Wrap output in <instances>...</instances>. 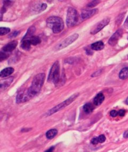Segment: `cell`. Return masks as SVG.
Returning a JSON list of instances; mask_svg holds the SVG:
<instances>
[{"label": "cell", "instance_id": "cell-16", "mask_svg": "<svg viewBox=\"0 0 128 152\" xmlns=\"http://www.w3.org/2000/svg\"><path fill=\"white\" fill-rule=\"evenodd\" d=\"M36 31V28L33 26L31 27L28 30V31L26 32V35L24 36L23 40L24 39H29L30 38H31L32 37H33V35L34 33Z\"/></svg>", "mask_w": 128, "mask_h": 152}, {"label": "cell", "instance_id": "cell-5", "mask_svg": "<svg viewBox=\"0 0 128 152\" xmlns=\"http://www.w3.org/2000/svg\"><path fill=\"white\" fill-rule=\"evenodd\" d=\"M78 96H79V94H74L73 96H71V97H69L68 99H66V101H64V102L60 103L59 104L55 106V107H54L53 108L50 109L48 111V112L47 113V116L52 115L53 114H54V113H55L56 112H58V111H59L61 110L62 109L64 108L67 106L69 105L71 103L73 102L74 100H75Z\"/></svg>", "mask_w": 128, "mask_h": 152}, {"label": "cell", "instance_id": "cell-6", "mask_svg": "<svg viewBox=\"0 0 128 152\" xmlns=\"http://www.w3.org/2000/svg\"><path fill=\"white\" fill-rule=\"evenodd\" d=\"M78 37H79V35L78 33H74L72 35H71V36L66 38L63 40V41H62L60 43H59L57 46L56 47V50H59L68 47V45H71L73 42L76 41V40L78 39Z\"/></svg>", "mask_w": 128, "mask_h": 152}, {"label": "cell", "instance_id": "cell-37", "mask_svg": "<svg viewBox=\"0 0 128 152\" xmlns=\"http://www.w3.org/2000/svg\"><path fill=\"white\" fill-rule=\"evenodd\" d=\"M125 103L126 104H127L128 105V97L127 98V99H126V101H125Z\"/></svg>", "mask_w": 128, "mask_h": 152}, {"label": "cell", "instance_id": "cell-21", "mask_svg": "<svg viewBox=\"0 0 128 152\" xmlns=\"http://www.w3.org/2000/svg\"><path fill=\"white\" fill-rule=\"evenodd\" d=\"M47 8V4L46 3H41L40 4H38L35 7V10L36 12H37V13L41 12L44 10H45Z\"/></svg>", "mask_w": 128, "mask_h": 152}, {"label": "cell", "instance_id": "cell-32", "mask_svg": "<svg viewBox=\"0 0 128 152\" xmlns=\"http://www.w3.org/2000/svg\"><path fill=\"white\" fill-rule=\"evenodd\" d=\"M101 70H98V71L96 72L95 73H94V74H93V75H92L91 76H92V77H96V76H97V75H99V74H101Z\"/></svg>", "mask_w": 128, "mask_h": 152}, {"label": "cell", "instance_id": "cell-8", "mask_svg": "<svg viewBox=\"0 0 128 152\" xmlns=\"http://www.w3.org/2000/svg\"><path fill=\"white\" fill-rule=\"evenodd\" d=\"M31 99L28 93V90H21L18 93L16 96V103L18 104L25 103Z\"/></svg>", "mask_w": 128, "mask_h": 152}, {"label": "cell", "instance_id": "cell-1", "mask_svg": "<svg viewBox=\"0 0 128 152\" xmlns=\"http://www.w3.org/2000/svg\"><path fill=\"white\" fill-rule=\"evenodd\" d=\"M44 78L45 74L44 73L38 74L33 78L31 85L28 89V93L31 99L40 92L44 82Z\"/></svg>", "mask_w": 128, "mask_h": 152}, {"label": "cell", "instance_id": "cell-14", "mask_svg": "<svg viewBox=\"0 0 128 152\" xmlns=\"http://www.w3.org/2000/svg\"><path fill=\"white\" fill-rule=\"evenodd\" d=\"M13 72H14V69L13 67L5 68L0 72V77L2 78L6 77L8 76H9L10 75L12 74Z\"/></svg>", "mask_w": 128, "mask_h": 152}, {"label": "cell", "instance_id": "cell-7", "mask_svg": "<svg viewBox=\"0 0 128 152\" xmlns=\"http://www.w3.org/2000/svg\"><path fill=\"white\" fill-rule=\"evenodd\" d=\"M109 22H110V18H106L103 19L102 21H101L100 22L97 23L95 25L94 27L91 31V33L92 35H94V34H96L97 33H98L102 28L105 27L106 25H108Z\"/></svg>", "mask_w": 128, "mask_h": 152}, {"label": "cell", "instance_id": "cell-34", "mask_svg": "<svg viewBox=\"0 0 128 152\" xmlns=\"http://www.w3.org/2000/svg\"><path fill=\"white\" fill-rule=\"evenodd\" d=\"M54 150V146H52V147L49 148L48 150H47L45 152H53Z\"/></svg>", "mask_w": 128, "mask_h": 152}, {"label": "cell", "instance_id": "cell-2", "mask_svg": "<svg viewBox=\"0 0 128 152\" xmlns=\"http://www.w3.org/2000/svg\"><path fill=\"white\" fill-rule=\"evenodd\" d=\"M47 26L52 29L53 33H60L64 28L63 20L58 17H50L46 20Z\"/></svg>", "mask_w": 128, "mask_h": 152}, {"label": "cell", "instance_id": "cell-33", "mask_svg": "<svg viewBox=\"0 0 128 152\" xmlns=\"http://www.w3.org/2000/svg\"><path fill=\"white\" fill-rule=\"evenodd\" d=\"M124 28L128 29V17H127L126 21H125V22L124 23Z\"/></svg>", "mask_w": 128, "mask_h": 152}, {"label": "cell", "instance_id": "cell-15", "mask_svg": "<svg viewBox=\"0 0 128 152\" xmlns=\"http://www.w3.org/2000/svg\"><path fill=\"white\" fill-rule=\"evenodd\" d=\"M104 48V43L101 41L96 42L95 43H93L91 45V48L93 50H96V51H99V50H101Z\"/></svg>", "mask_w": 128, "mask_h": 152}, {"label": "cell", "instance_id": "cell-19", "mask_svg": "<svg viewBox=\"0 0 128 152\" xmlns=\"http://www.w3.org/2000/svg\"><path fill=\"white\" fill-rule=\"evenodd\" d=\"M58 134V131L56 129H51L46 133V136L48 139H53Z\"/></svg>", "mask_w": 128, "mask_h": 152}, {"label": "cell", "instance_id": "cell-24", "mask_svg": "<svg viewBox=\"0 0 128 152\" xmlns=\"http://www.w3.org/2000/svg\"><path fill=\"white\" fill-rule=\"evenodd\" d=\"M9 56L8 53L4 52L3 51L0 52V62H3L4 60H6Z\"/></svg>", "mask_w": 128, "mask_h": 152}, {"label": "cell", "instance_id": "cell-11", "mask_svg": "<svg viewBox=\"0 0 128 152\" xmlns=\"http://www.w3.org/2000/svg\"><path fill=\"white\" fill-rule=\"evenodd\" d=\"M13 77H9V78H6L0 80V91H3L5 89H6L13 83Z\"/></svg>", "mask_w": 128, "mask_h": 152}, {"label": "cell", "instance_id": "cell-27", "mask_svg": "<svg viewBox=\"0 0 128 152\" xmlns=\"http://www.w3.org/2000/svg\"><path fill=\"white\" fill-rule=\"evenodd\" d=\"M6 11V7H5L4 6H3V7L2 8L1 10L0 11V21H1L3 19V15L4 14V13Z\"/></svg>", "mask_w": 128, "mask_h": 152}, {"label": "cell", "instance_id": "cell-3", "mask_svg": "<svg viewBox=\"0 0 128 152\" xmlns=\"http://www.w3.org/2000/svg\"><path fill=\"white\" fill-rule=\"evenodd\" d=\"M59 68L60 65L58 61L55 62L53 66L51 67L50 72L48 75V82L53 83L54 84H58L59 81Z\"/></svg>", "mask_w": 128, "mask_h": 152}, {"label": "cell", "instance_id": "cell-10", "mask_svg": "<svg viewBox=\"0 0 128 152\" xmlns=\"http://www.w3.org/2000/svg\"><path fill=\"white\" fill-rule=\"evenodd\" d=\"M98 12V9H84L81 12V18L83 20H87L90 18L91 17H93L94 14H96Z\"/></svg>", "mask_w": 128, "mask_h": 152}, {"label": "cell", "instance_id": "cell-23", "mask_svg": "<svg viewBox=\"0 0 128 152\" xmlns=\"http://www.w3.org/2000/svg\"><path fill=\"white\" fill-rule=\"evenodd\" d=\"M10 32V29L6 27H0V36H3Z\"/></svg>", "mask_w": 128, "mask_h": 152}, {"label": "cell", "instance_id": "cell-17", "mask_svg": "<svg viewBox=\"0 0 128 152\" xmlns=\"http://www.w3.org/2000/svg\"><path fill=\"white\" fill-rule=\"evenodd\" d=\"M94 109V106L91 103H86L83 106V109L84 111L86 113V114H89L93 112V110Z\"/></svg>", "mask_w": 128, "mask_h": 152}, {"label": "cell", "instance_id": "cell-29", "mask_svg": "<svg viewBox=\"0 0 128 152\" xmlns=\"http://www.w3.org/2000/svg\"><path fill=\"white\" fill-rule=\"evenodd\" d=\"M110 115L112 117H116V116L118 115V112L116 110H112L110 112Z\"/></svg>", "mask_w": 128, "mask_h": 152}, {"label": "cell", "instance_id": "cell-28", "mask_svg": "<svg viewBox=\"0 0 128 152\" xmlns=\"http://www.w3.org/2000/svg\"><path fill=\"white\" fill-rule=\"evenodd\" d=\"M19 32H18V31H15V32H13L11 34H10V35H9V38L16 37V36H18V35H19Z\"/></svg>", "mask_w": 128, "mask_h": 152}, {"label": "cell", "instance_id": "cell-25", "mask_svg": "<svg viewBox=\"0 0 128 152\" xmlns=\"http://www.w3.org/2000/svg\"><path fill=\"white\" fill-rule=\"evenodd\" d=\"M100 3L99 1H93L90 3H89L87 5V7L89 8H94L95 7L96 5H98Z\"/></svg>", "mask_w": 128, "mask_h": 152}, {"label": "cell", "instance_id": "cell-12", "mask_svg": "<svg viewBox=\"0 0 128 152\" xmlns=\"http://www.w3.org/2000/svg\"><path fill=\"white\" fill-rule=\"evenodd\" d=\"M17 45H18V42L16 40H14V41H12L11 42L8 43V44L5 45L2 48V51L6 53L11 52L15 49V48L16 47Z\"/></svg>", "mask_w": 128, "mask_h": 152}, {"label": "cell", "instance_id": "cell-13", "mask_svg": "<svg viewBox=\"0 0 128 152\" xmlns=\"http://www.w3.org/2000/svg\"><path fill=\"white\" fill-rule=\"evenodd\" d=\"M104 99H105V97L103 94L101 93H98L94 98V100H93L94 104L96 106L101 105L102 103V102L104 101Z\"/></svg>", "mask_w": 128, "mask_h": 152}, {"label": "cell", "instance_id": "cell-26", "mask_svg": "<svg viewBox=\"0 0 128 152\" xmlns=\"http://www.w3.org/2000/svg\"><path fill=\"white\" fill-rule=\"evenodd\" d=\"M97 140H98V143H104V141H106V137L104 135H101L99 136H98L97 137Z\"/></svg>", "mask_w": 128, "mask_h": 152}, {"label": "cell", "instance_id": "cell-9", "mask_svg": "<svg viewBox=\"0 0 128 152\" xmlns=\"http://www.w3.org/2000/svg\"><path fill=\"white\" fill-rule=\"evenodd\" d=\"M122 34V30L121 29H119L112 35V37L109 40L108 43L111 46H114V45L118 42L119 39L121 37Z\"/></svg>", "mask_w": 128, "mask_h": 152}, {"label": "cell", "instance_id": "cell-22", "mask_svg": "<svg viewBox=\"0 0 128 152\" xmlns=\"http://www.w3.org/2000/svg\"><path fill=\"white\" fill-rule=\"evenodd\" d=\"M30 43L33 45H37L41 43V39L36 36H33L31 38H29Z\"/></svg>", "mask_w": 128, "mask_h": 152}, {"label": "cell", "instance_id": "cell-18", "mask_svg": "<svg viewBox=\"0 0 128 152\" xmlns=\"http://www.w3.org/2000/svg\"><path fill=\"white\" fill-rule=\"evenodd\" d=\"M31 44L30 41L29 39H24L22 40L21 44V47L25 50H29L31 48Z\"/></svg>", "mask_w": 128, "mask_h": 152}, {"label": "cell", "instance_id": "cell-38", "mask_svg": "<svg viewBox=\"0 0 128 152\" xmlns=\"http://www.w3.org/2000/svg\"><path fill=\"white\" fill-rule=\"evenodd\" d=\"M127 58H128V56H127Z\"/></svg>", "mask_w": 128, "mask_h": 152}, {"label": "cell", "instance_id": "cell-31", "mask_svg": "<svg viewBox=\"0 0 128 152\" xmlns=\"http://www.w3.org/2000/svg\"><path fill=\"white\" fill-rule=\"evenodd\" d=\"M91 142L93 145H97V144H98V140H97V137L93 138V139H92L91 141Z\"/></svg>", "mask_w": 128, "mask_h": 152}, {"label": "cell", "instance_id": "cell-20", "mask_svg": "<svg viewBox=\"0 0 128 152\" xmlns=\"http://www.w3.org/2000/svg\"><path fill=\"white\" fill-rule=\"evenodd\" d=\"M119 77L121 79H126L128 78V67H124L121 70L119 74Z\"/></svg>", "mask_w": 128, "mask_h": 152}, {"label": "cell", "instance_id": "cell-36", "mask_svg": "<svg viewBox=\"0 0 128 152\" xmlns=\"http://www.w3.org/2000/svg\"><path fill=\"white\" fill-rule=\"evenodd\" d=\"M86 53L88 55H91L92 54H93V52H92L89 49H86Z\"/></svg>", "mask_w": 128, "mask_h": 152}, {"label": "cell", "instance_id": "cell-35", "mask_svg": "<svg viewBox=\"0 0 128 152\" xmlns=\"http://www.w3.org/2000/svg\"><path fill=\"white\" fill-rule=\"evenodd\" d=\"M123 136H124V138H128V130L125 131L124 135H123Z\"/></svg>", "mask_w": 128, "mask_h": 152}, {"label": "cell", "instance_id": "cell-4", "mask_svg": "<svg viewBox=\"0 0 128 152\" xmlns=\"http://www.w3.org/2000/svg\"><path fill=\"white\" fill-rule=\"evenodd\" d=\"M79 21V16L78 12L72 8L69 7L68 9L67 17H66V24L68 27H74Z\"/></svg>", "mask_w": 128, "mask_h": 152}, {"label": "cell", "instance_id": "cell-30", "mask_svg": "<svg viewBox=\"0 0 128 152\" xmlns=\"http://www.w3.org/2000/svg\"><path fill=\"white\" fill-rule=\"evenodd\" d=\"M125 113H126V111L124 109H121L118 111V115L121 116V117L124 116L125 115Z\"/></svg>", "mask_w": 128, "mask_h": 152}]
</instances>
